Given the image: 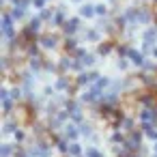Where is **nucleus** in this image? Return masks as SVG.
Listing matches in <instances>:
<instances>
[{"label": "nucleus", "instance_id": "nucleus-1", "mask_svg": "<svg viewBox=\"0 0 157 157\" xmlns=\"http://www.w3.org/2000/svg\"><path fill=\"white\" fill-rule=\"evenodd\" d=\"M153 121H155V112H153V110H144L142 112V123H153Z\"/></svg>", "mask_w": 157, "mask_h": 157}, {"label": "nucleus", "instance_id": "nucleus-2", "mask_svg": "<svg viewBox=\"0 0 157 157\" xmlns=\"http://www.w3.org/2000/svg\"><path fill=\"white\" fill-rule=\"evenodd\" d=\"M78 136H80V129H75V127H69V129H67V138H71V140H75Z\"/></svg>", "mask_w": 157, "mask_h": 157}, {"label": "nucleus", "instance_id": "nucleus-3", "mask_svg": "<svg viewBox=\"0 0 157 157\" xmlns=\"http://www.w3.org/2000/svg\"><path fill=\"white\" fill-rule=\"evenodd\" d=\"M69 153H71V155H73V157H78L80 153H82V146H80V144H73V146L69 148Z\"/></svg>", "mask_w": 157, "mask_h": 157}, {"label": "nucleus", "instance_id": "nucleus-4", "mask_svg": "<svg viewBox=\"0 0 157 157\" xmlns=\"http://www.w3.org/2000/svg\"><path fill=\"white\" fill-rule=\"evenodd\" d=\"M86 157H101V153L93 146V148H88V151H86Z\"/></svg>", "mask_w": 157, "mask_h": 157}, {"label": "nucleus", "instance_id": "nucleus-5", "mask_svg": "<svg viewBox=\"0 0 157 157\" xmlns=\"http://www.w3.org/2000/svg\"><path fill=\"white\" fill-rule=\"evenodd\" d=\"M71 118H73L75 123H82V114H80V110H73V114H71Z\"/></svg>", "mask_w": 157, "mask_h": 157}, {"label": "nucleus", "instance_id": "nucleus-6", "mask_svg": "<svg viewBox=\"0 0 157 157\" xmlns=\"http://www.w3.org/2000/svg\"><path fill=\"white\" fill-rule=\"evenodd\" d=\"M5 131H7V133L15 131V123H7V125H5Z\"/></svg>", "mask_w": 157, "mask_h": 157}, {"label": "nucleus", "instance_id": "nucleus-7", "mask_svg": "<svg viewBox=\"0 0 157 157\" xmlns=\"http://www.w3.org/2000/svg\"><path fill=\"white\" fill-rule=\"evenodd\" d=\"M11 106H13V103H11V99H9V97H7V99H5V103H2V108H5V110H11Z\"/></svg>", "mask_w": 157, "mask_h": 157}, {"label": "nucleus", "instance_id": "nucleus-8", "mask_svg": "<svg viewBox=\"0 0 157 157\" xmlns=\"http://www.w3.org/2000/svg\"><path fill=\"white\" fill-rule=\"evenodd\" d=\"M7 155H11V146L5 144V146H2V157H7Z\"/></svg>", "mask_w": 157, "mask_h": 157}, {"label": "nucleus", "instance_id": "nucleus-9", "mask_svg": "<svg viewBox=\"0 0 157 157\" xmlns=\"http://www.w3.org/2000/svg\"><path fill=\"white\" fill-rule=\"evenodd\" d=\"M58 148H60V151L65 153V151H67V144H65V142H58Z\"/></svg>", "mask_w": 157, "mask_h": 157}, {"label": "nucleus", "instance_id": "nucleus-10", "mask_svg": "<svg viewBox=\"0 0 157 157\" xmlns=\"http://www.w3.org/2000/svg\"><path fill=\"white\" fill-rule=\"evenodd\" d=\"M155 151H157V146H155Z\"/></svg>", "mask_w": 157, "mask_h": 157}]
</instances>
